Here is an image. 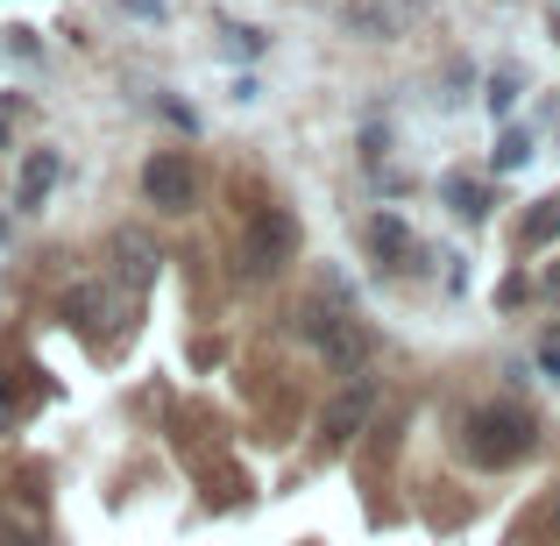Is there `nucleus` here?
I'll use <instances>...</instances> for the list:
<instances>
[{
	"mask_svg": "<svg viewBox=\"0 0 560 546\" xmlns=\"http://www.w3.org/2000/svg\"><path fill=\"white\" fill-rule=\"evenodd\" d=\"M533 448H539V433L518 405H476L462 419V462L468 468H518Z\"/></svg>",
	"mask_w": 560,
	"mask_h": 546,
	"instance_id": "nucleus-1",
	"label": "nucleus"
},
{
	"mask_svg": "<svg viewBox=\"0 0 560 546\" xmlns=\"http://www.w3.org/2000/svg\"><path fill=\"white\" fill-rule=\"evenodd\" d=\"M291 256H299V220H291V206H262L242 234V277H277Z\"/></svg>",
	"mask_w": 560,
	"mask_h": 546,
	"instance_id": "nucleus-2",
	"label": "nucleus"
},
{
	"mask_svg": "<svg viewBox=\"0 0 560 546\" xmlns=\"http://www.w3.org/2000/svg\"><path fill=\"white\" fill-rule=\"evenodd\" d=\"M142 199H150L156 213H191V206H199V171H191V156L156 150L150 164H142Z\"/></svg>",
	"mask_w": 560,
	"mask_h": 546,
	"instance_id": "nucleus-3",
	"label": "nucleus"
},
{
	"mask_svg": "<svg viewBox=\"0 0 560 546\" xmlns=\"http://www.w3.org/2000/svg\"><path fill=\"white\" fill-rule=\"evenodd\" d=\"M305 320H313V341H319V356H327L334 369L355 376V369L370 362V334L355 327V313H341V305H334V313H327V305H313Z\"/></svg>",
	"mask_w": 560,
	"mask_h": 546,
	"instance_id": "nucleus-4",
	"label": "nucleus"
},
{
	"mask_svg": "<svg viewBox=\"0 0 560 546\" xmlns=\"http://www.w3.org/2000/svg\"><path fill=\"white\" fill-rule=\"evenodd\" d=\"M0 546H50V519H43L36 490H8L0 497Z\"/></svg>",
	"mask_w": 560,
	"mask_h": 546,
	"instance_id": "nucleus-5",
	"label": "nucleus"
},
{
	"mask_svg": "<svg viewBox=\"0 0 560 546\" xmlns=\"http://www.w3.org/2000/svg\"><path fill=\"white\" fill-rule=\"evenodd\" d=\"M411 14H419V0H348L341 22H348V36L376 43V36H397V28H405Z\"/></svg>",
	"mask_w": 560,
	"mask_h": 546,
	"instance_id": "nucleus-6",
	"label": "nucleus"
},
{
	"mask_svg": "<svg viewBox=\"0 0 560 546\" xmlns=\"http://www.w3.org/2000/svg\"><path fill=\"white\" fill-rule=\"evenodd\" d=\"M370 248H376V263H390V270H419V256H425L419 234H411L397 213H376L370 220Z\"/></svg>",
	"mask_w": 560,
	"mask_h": 546,
	"instance_id": "nucleus-7",
	"label": "nucleus"
},
{
	"mask_svg": "<svg viewBox=\"0 0 560 546\" xmlns=\"http://www.w3.org/2000/svg\"><path fill=\"white\" fill-rule=\"evenodd\" d=\"M370 405H376V383L362 376L355 391H348L341 405L327 411V440H334V448H341V440H355V433H362V419H370Z\"/></svg>",
	"mask_w": 560,
	"mask_h": 546,
	"instance_id": "nucleus-8",
	"label": "nucleus"
},
{
	"mask_svg": "<svg viewBox=\"0 0 560 546\" xmlns=\"http://www.w3.org/2000/svg\"><path fill=\"white\" fill-rule=\"evenodd\" d=\"M57 185V150H28L22 164V191H14V206H43V191Z\"/></svg>",
	"mask_w": 560,
	"mask_h": 546,
	"instance_id": "nucleus-9",
	"label": "nucleus"
},
{
	"mask_svg": "<svg viewBox=\"0 0 560 546\" xmlns=\"http://www.w3.org/2000/svg\"><path fill=\"white\" fill-rule=\"evenodd\" d=\"M440 191L454 199V213H462V220H490V191H482L476 178H447Z\"/></svg>",
	"mask_w": 560,
	"mask_h": 546,
	"instance_id": "nucleus-10",
	"label": "nucleus"
},
{
	"mask_svg": "<svg viewBox=\"0 0 560 546\" xmlns=\"http://www.w3.org/2000/svg\"><path fill=\"white\" fill-rule=\"evenodd\" d=\"M553 234H560V199H539V213H533V220L518 228V248L533 256L539 242H553Z\"/></svg>",
	"mask_w": 560,
	"mask_h": 546,
	"instance_id": "nucleus-11",
	"label": "nucleus"
},
{
	"mask_svg": "<svg viewBox=\"0 0 560 546\" xmlns=\"http://www.w3.org/2000/svg\"><path fill=\"white\" fill-rule=\"evenodd\" d=\"M518 107V71H497L490 79V114H511Z\"/></svg>",
	"mask_w": 560,
	"mask_h": 546,
	"instance_id": "nucleus-12",
	"label": "nucleus"
},
{
	"mask_svg": "<svg viewBox=\"0 0 560 546\" xmlns=\"http://www.w3.org/2000/svg\"><path fill=\"white\" fill-rule=\"evenodd\" d=\"M525 156H533V142H525V136H504V142H497V171H518Z\"/></svg>",
	"mask_w": 560,
	"mask_h": 546,
	"instance_id": "nucleus-13",
	"label": "nucleus"
},
{
	"mask_svg": "<svg viewBox=\"0 0 560 546\" xmlns=\"http://www.w3.org/2000/svg\"><path fill=\"white\" fill-rule=\"evenodd\" d=\"M539 369H553V376H560V341H553V334L539 341Z\"/></svg>",
	"mask_w": 560,
	"mask_h": 546,
	"instance_id": "nucleus-14",
	"label": "nucleus"
},
{
	"mask_svg": "<svg viewBox=\"0 0 560 546\" xmlns=\"http://www.w3.org/2000/svg\"><path fill=\"white\" fill-rule=\"evenodd\" d=\"M553 539H560V497H553Z\"/></svg>",
	"mask_w": 560,
	"mask_h": 546,
	"instance_id": "nucleus-15",
	"label": "nucleus"
},
{
	"mask_svg": "<svg viewBox=\"0 0 560 546\" xmlns=\"http://www.w3.org/2000/svg\"><path fill=\"white\" fill-rule=\"evenodd\" d=\"M0 150H8V121H0Z\"/></svg>",
	"mask_w": 560,
	"mask_h": 546,
	"instance_id": "nucleus-16",
	"label": "nucleus"
}]
</instances>
